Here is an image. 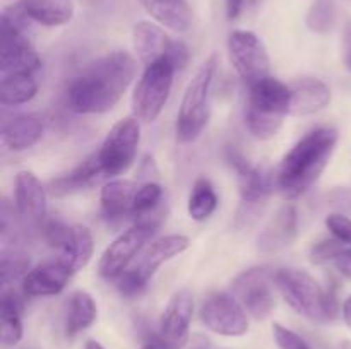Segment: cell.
I'll return each mask as SVG.
<instances>
[{"label": "cell", "instance_id": "15", "mask_svg": "<svg viewBox=\"0 0 351 349\" xmlns=\"http://www.w3.org/2000/svg\"><path fill=\"white\" fill-rule=\"evenodd\" d=\"M226 159L233 166L237 173V185H239L242 204L264 205L267 197L273 192V180L271 173L261 166H254L245 157L235 149H228Z\"/></svg>", "mask_w": 351, "mask_h": 349}, {"label": "cell", "instance_id": "9", "mask_svg": "<svg viewBox=\"0 0 351 349\" xmlns=\"http://www.w3.org/2000/svg\"><path fill=\"white\" fill-rule=\"evenodd\" d=\"M141 144V122L134 115L123 116L106 133L101 147L96 153L106 178L125 173L136 161Z\"/></svg>", "mask_w": 351, "mask_h": 349}, {"label": "cell", "instance_id": "29", "mask_svg": "<svg viewBox=\"0 0 351 349\" xmlns=\"http://www.w3.org/2000/svg\"><path fill=\"white\" fill-rule=\"evenodd\" d=\"M218 207V195L208 178H199L192 187L187 202V212L194 221H206Z\"/></svg>", "mask_w": 351, "mask_h": 349}, {"label": "cell", "instance_id": "42", "mask_svg": "<svg viewBox=\"0 0 351 349\" xmlns=\"http://www.w3.org/2000/svg\"><path fill=\"white\" fill-rule=\"evenodd\" d=\"M86 349H105V348H103V346L99 344V342L88 341V342H86Z\"/></svg>", "mask_w": 351, "mask_h": 349}, {"label": "cell", "instance_id": "32", "mask_svg": "<svg viewBox=\"0 0 351 349\" xmlns=\"http://www.w3.org/2000/svg\"><path fill=\"white\" fill-rule=\"evenodd\" d=\"M336 23V9L332 0H315L308 9L305 24L312 33L324 34L332 29Z\"/></svg>", "mask_w": 351, "mask_h": 349}, {"label": "cell", "instance_id": "22", "mask_svg": "<svg viewBox=\"0 0 351 349\" xmlns=\"http://www.w3.org/2000/svg\"><path fill=\"white\" fill-rule=\"evenodd\" d=\"M171 41L173 40L168 36L163 27L149 23V21H141L132 29L134 51L144 65H149L163 58L170 48Z\"/></svg>", "mask_w": 351, "mask_h": 349}, {"label": "cell", "instance_id": "27", "mask_svg": "<svg viewBox=\"0 0 351 349\" xmlns=\"http://www.w3.org/2000/svg\"><path fill=\"white\" fill-rule=\"evenodd\" d=\"M98 317V307L96 301L88 291H74L67 300V310H65L64 328L69 337H74L79 332L91 327Z\"/></svg>", "mask_w": 351, "mask_h": 349}, {"label": "cell", "instance_id": "34", "mask_svg": "<svg viewBox=\"0 0 351 349\" xmlns=\"http://www.w3.org/2000/svg\"><path fill=\"white\" fill-rule=\"evenodd\" d=\"M346 246V243H343L341 240L332 238V240H324V242H319L312 246L311 250V260L314 263H326L332 262L336 259L339 252Z\"/></svg>", "mask_w": 351, "mask_h": 349}, {"label": "cell", "instance_id": "37", "mask_svg": "<svg viewBox=\"0 0 351 349\" xmlns=\"http://www.w3.org/2000/svg\"><path fill=\"white\" fill-rule=\"evenodd\" d=\"M165 57L171 62L175 70H182V68L187 67L189 60H191V51H189V47L184 43V41L173 40Z\"/></svg>", "mask_w": 351, "mask_h": 349}, {"label": "cell", "instance_id": "7", "mask_svg": "<svg viewBox=\"0 0 351 349\" xmlns=\"http://www.w3.org/2000/svg\"><path fill=\"white\" fill-rule=\"evenodd\" d=\"M161 218H163V212H153V214L146 216V218L137 219L136 224L130 226L127 231L117 236L106 246L103 255L99 257V276L106 281H117V277L122 276L129 269L130 263L134 262V259L139 255L141 250L146 246L147 240L158 231Z\"/></svg>", "mask_w": 351, "mask_h": 349}, {"label": "cell", "instance_id": "40", "mask_svg": "<svg viewBox=\"0 0 351 349\" xmlns=\"http://www.w3.org/2000/svg\"><path fill=\"white\" fill-rule=\"evenodd\" d=\"M343 318H345V324L351 328V294L343 303Z\"/></svg>", "mask_w": 351, "mask_h": 349}, {"label": "cell", "instance_id": "18", "mask_svg": "<svg viewBox=\"0 0 351 349\" xmlns=\"http://www.w3.org/2000/svg\"><path fill=\"white\" fill-rule=\"evenodd\" d=\"M57 252L58 263H62L71 274L79 272V270L88 266L93 253H95L93 233L82 224L69 226L64 238L58 243Z\"/></svg>", "mask_w": 351, "mask_h": 349}, {"label": "cell", "instance_id": "35", "mask_svg": "<svg viewBox=\"0 0 351 349\" xmlns=\"http://www.w3.org/2000/svg\"><path fill=\"white\" fill-rule=\"evenodd\" d=\"M273 335L280 349H312L304 337L281 324L273 325Z\"/></svg>", "mask_w": 351, "mask_h": 349}, {"label": "cell", "instance_id": "14", "mask_svg": "<svg viewBox=\"0 0 351 349\" xmlns=\"http://www.w3.org/2000/svg\"><path fill=\"white\" fill-rule=\"evenodd\" d=\"M0 70L34 72L40 68L41 58L23 29L2 21V51H0Z\"/></svg>", "mask_w": 351, "mask_h": 349}, {"label": "cell", "instance_id": "16", "mask_svg": "<svg viewBox=\"0 0 351 349\" xmlns=\"http://www.w3.org/2000/svg\"><path fill=\"white\" fill-rule=\"evenodd\" d=\"M297 233L298 211L293 204L287 202L261 229L259 236H257V248L263 253L281 252L295 242Z\"/></svg>", "mask_w": 351, "mask_h": 349}, {"label": "cell", "instance_id": "23", "mask_svg": "<svg viewBox=\"0 0 351 349\" xmlns=\"http://www.w3.org/2000/svg\"><path fill=\"white\" fill-rule=\"evenodd\" d=\"M17 3L31 23L47 27L64 26L74 16L72 0H21Z\"/></svg>", "mask_w": 351, "mask_h": 349}, {"label": "cell", "instance_id": "25", "mask_svg": "<svg viewBox=\"0 0 351 349\" xmlns=\"http://www.w3.org/2000/svg\"><path fill=\"white\" fill-rule=\"evenodd\" d=\"M146 12L161 26L185 33L192 26V10L185 0H139Z\"/></svg>", "mask_w": 351, "mask_h": 349}, {"label": "cell", "instance_id": "44", "mask_svg": "<svg viewBox=\"0 0 351 349\" xmlns=\"http://www.w3.org/2000/svg\"><path fill=\"white\" fill-rule=\"evenodd\" d=\"M256 2H257V0H247V3H249V5H254Z\"/></svg>", "mask_w": 351, "mask_h": 349}, {"label": "cell", "instance_id": "43", "mask_svg": "<svg viewBox=\"0 0 351 349\" xmlns=\"http://www.w3.org/2000/svg\"><path fill=\"white\" fill-rule=\"evenodd\" d=\"M351 43V21L348 23V26H346V31H345V44Z\"/></svg>", "mask_w": 351, "mask_h": 349}, {"label": "cell", "instance_id": "8", "mask_svg": "<svg viewBox=\"0 0 351 349\" xmlns=\"http://www.w3.org/2000/svg\"><path fill=\"white\" fill-rule=\"evenodd\" d=\"M175 67L167 57L146 65L132 92V115L139 122L151 123L161 115L173 86Z\"/></svg>", "mask_w": 351, "mask_h": 349}, {"label": "cell", "instance_id": "39", "mask_svg": "<svg viewBox=\"0 0 351 349\" xmlns=\"http://www.w3.org/2000/svg\"><path fill=\"white\" fill-rule=\"evenodd\" d=\"M245 3H247V0H225L226 17H228L230 21L239 19V16L242 14Z\"/></svg>", "mask_w": 351, "mask_h": 349}, {"label": "cell", "instance_id": "5", "mask_svg": "<svg viewBox=\"0 0 351 349\" xmlns=\"http://www.w3.org/2000/svg\"><path fill=\"white\" fill-rule=\"evenodd\" d=\"M218 65L219 55L215 51L199 65L194 77L187 84L177 115L178 142H194L204 132L211 116L213 84H215Z\"/></svg>", "mask_w": 351, "mask_h": 349}, {"label": "cell", "instance_id": "12", "mask_svg": "<svg viewBox=\"0 0 351 349\" xmlns=\"http://www.w3.org/2000/svg\"><path fill=\"white\" fill-rule=\"evenodd\" d=\"M201 322L211 332L226 337H242L249 332V313L233 294H211L202 303Z\"/></svg>", "mask_w": 351, "mask_h": 349}, {"label": "cell", "instance_id": "6", "mask_svg": "<svg viewBox=\"0 0 351 349\" xmlns=\"http://www.w3.org/2000/svg\"><path fill=\"white\" fill-rule=\"evenodd\" d=\"M191 242L184 235H167L146 243L129 269L117 277V289L127 298L139 296L153 279L156 270L168 260L175 259L189 248Z\"/></svg>", "mask_w": 351, "mask_h": 349}, {"label": "cell", "instance_id": "31", "mask_svg": "<svg viewBox=\"0 0 351 349\" xmlns=\"http://www.w3.org/2000/svg\"><path fill=\"white\" fill-rule=\"evenodd\" d=\"M161 201H163L161 185L156 183V181H144L141 187H137L136 195H134L132 216L141 219L160 211Z\"/></svg>", "mask_w": 351, "mask_h": 349}, {"label": "cell", "instance_id": "2", "mask_svg": "<svg viewBox=\"0 0 351 349\" xmlns=\"http://www.w3.org/2000/svg\"><path fill=\"white\" fill-rule=\"evenodd\" d=\"M338 139V130L321 127L302 137L288 151L276 173V185L285 198L300 197L321 178L335 154Z\"/></svg>", "mask_w": 351, "mask_h": 349}, {"label": "cell", "instance_id": "41", "mask_svg": "<svg viewBox=\"0 0 351 349\" xmlns=\"http://www.w3.org/2000/svg\"><path fill=\"white\" fill-rule=\"evenodd\" d=\"M345 64H346V68L351 72V43L346 44L345 48Z\"/></svg>", "mask_w": 351, "mask_h": 349}, {"label": "cell", "instance_id": "33", "mask_svg": "<svg viewBox=\"0 0 351 349\" xmlns=\"http://www.w3.org/2000/svg\"><path fill=\"white\" fill-rule=\"evenodd\" d=\"M29 255L21 252L19 248H5L2 250V283L3 287L10 284V281L23 279L29 272Z\"/></svg>", "mask_w": 351, "mask_h": 349}, {"label": "cell", "instance_id": "19", "mask_svg": "<svg viewBox=\"0 0 351 349\" xmlns=\"http://www.w3.org/2000/svg\"><path fill=\"white\" fill-rule=\"evenodd\" d=\"M291 88V116L315 115L331 103V89L321 79H298Z\"/></svg>", "mask_w": 351, "mask_h": 349}, {"label": "cell", "instance_id": "21", "mask_svg": "<svg viewBox=\"0 0 351 349\" xmlns=\"http://www.w3.org/2000/svg\"><path fill=\"white\" fill-rule=\"evenodd\" d=\"M45 133L43 116L24 113L3 123L2 140L10 151H26L36 146Z\"/></svg>", "mask_w": 351, "mask_h": 349}, {"label": "cell", "instance_id": "38", "mask_svg": "<svg viewBox=\"0 0 351 349\" xmlns=\"http://www.w3.org/2000/svg\"><path fill=\"white\" fill-rule=\"evenodd\" d=\"M332 266L336 267L339 274H343L345 277L351 279V246L346 245L341 252L336 255V259L332 260Z\"/></svg>", "mask_w": 351, "mask_h": 349}, {"label": "cell", "instance_id": "36", "mask_svg": "<svg viewBox=\"0 0 351 349\" xmlns=\"http://www.w3.org/2000/svg\"><path fill=\"white\" fill-rule=\"evenodd\" d=\"M326 226L335 238L341 240L343 243L351 246V219L345 214H329L326 218Z\"/></svg>", "mask_w": 351, "mask_h": 349}, {"label": "cell", "instance_id": "3", "mask_svg": "<svg viewBox=\"0 0 351 349\" xmlns=\"http://www.w3.org/2000/svg\"><path fill=\"white\" fill-rule=\"evenodd\" d=\"M274 286L297 313L315 324H329L338 315V301L307 270L280 269L273 274Z\"/></svg>", "mask_w": 351, "mask_h": 349}, {"label": "cell", "instance_id": "28", "mask_svg": "<svg viewBox=\"0 0 351 349\" xmlns=\"http://www.w3.org/2000/svg\"><path fill=\"white\" fill-rule=\"evenodd\" d=\"M38 94V82L33 72L3 74L0 86V101L3 106H19L29 103Z\"/></svg>", "mask_w": 351, "mask_h": 349}, {"label": "cell", "instance_id": "4", "mask_svg": "<svg viewBox=\"0 0 351 349\" xmlns=\"http://www.w3.org/2000/svg\"><path fill=\"white\" fill-rule=\"evenodd\" d=\"M291 88L276 77H264L249 88L245 125L256 139H273L290 115Z\"/></svg>", "mask_w": 351, "mask_h": 349}, {"label": "cell", "instance_id": "45", "mask_svg": "<svg viewBox=\"0 0 351 349\" xmlns=\"http://www.w3.org/2000/svg\"><path fill=\"white\" fill-rule=\"evenodd\" d=\"M143 349H151V348H147V346H144V348Z\"/></svg>", "mask_w": 351, "mask_h": 349}, {"label": "cell", "instance_id": "10", "mask_svg": "<svg viewBox=\"0 0 351 349\" xmlns=\"http://www.w3.org/2000/svg\"><path fill=\"white\" fill-rule=\"evenodd\" d=\"M194 315V296L189 289H180L168 300L160 317L156 334L147 335L151 349H182L187 344L189 328Z\"/></svg>", "mask_w": 351, "mask_h": 349}, {"label": "cell", "instance_id": "13", "mask_svg": "<svg viewBox=\"0 0 351 349\" xmlns=\"http://www.w3.org/2000/svg\"><path fill=\"white\" fill-rule=\"evenodd\" d=\"M274 277L264 267H256L240 274L233 281V296L247 313L256 320H266L274 308Z\"/></svg>", "mask_w": 351, "mask_h": 349}, {"label": "cell", "instance_id": "30", "mask_svg": "<svg viewBox=\"0 0 351 349\" xmlns=\"http://www.w3.org/2000/svg\"><path fill=\"white\" fill-rule=\"evenodd\" d=\"M21 301L14 294L3 289L2 293V332L0 341L3 346H16L23 339V320H21Z\"/></svg>", "mask_w": 351, "mask_h": 349}, {"label": "cell", "instance_id": "17", "mask_svg": "<svg viewBox=\"0 0 351 349\" xmlns=\"http://www.w3.org/2000/svg\"><path fill=\"white\" fill-rule=\"evenodd\" d=\"M14 204L17 214L29 222H38L47 216L48 194L40 178L33 171L23 170L16 174Z\"/></svg>", "mask_w": 351, "mask_h": 349}, {"label": "cell", "instance_id": "20", "mask_svg": "<svg viewBox=\"0 0 351 349\" xmlns=\"http://www.w3.org/2000/svg\"><path fill=\"white\" fill-rule=\"evenodd\" d=\"M71 272L62 263H45L34 267L21 279V287L26 296L45 298L60 294L69 283Z\"/></svg>", "mask_w": 351, "mask_h": 349}, {"label": "cell", "instance_id": "24", "mask_svg": "<svg viewBox=\"0 0 351 349\" xmlns=\"http://www.w3.org/2000/svg\"><path fill=\"white\" fill-rule=\"evenodd\" d=\"M137 192V185L123 178H113L106 181L99 194L101 211L105 218L120 219L123 216H132L134 195Z\"/></svg>", "mask_w": 351, "mask_h": 349}, {"label": "cell", "instance_id": "1", "mask_svg": "<svg viewBox=\"0 0 351 349\" xmlns=\"http://www.w3.org/2000/svg\"><path fill=\"white\" fill-rule=\"evenodd\" d=\"M137 74V62L129 51L117 50L98 58L67 91V105L79 115H99L115 108Z\"/></svg>", "mask_w": 351, "mask_h": 349}, {"label": "cell", "instance_id": "26", "mask_svg": "<svg viewBox=\"0 0 351 349\" xmlns=\"http://www.w3.org/2000/svg\"><path fill=\"white\" fill-rule=\"evenodd\" d=\"M105 173H103L99 161L96 157V153L93 156L86 157L79 166H75L71 173L64 174V177L57 178L51 181V194L53 195H67L74 194V192L86 190V188L93 187L103 180Z\"/></svg>", "mask_w": 351, "mask_h": 349}, {"label": "cell", "instance_id": "11", "mask_svg": "<svg viewBox=\"0 0 351 349\" xmlns=\"http://www.w3.org/2000/svg\"><path fill=\"white\" fill-rule=\"evenodd\" d=\"M228 57L247 88L269 75L271 58L266 44L252 31H233L228 38Z\"/></svg>", "mask_w": 351, "mask_h": 349}]
</instances>
